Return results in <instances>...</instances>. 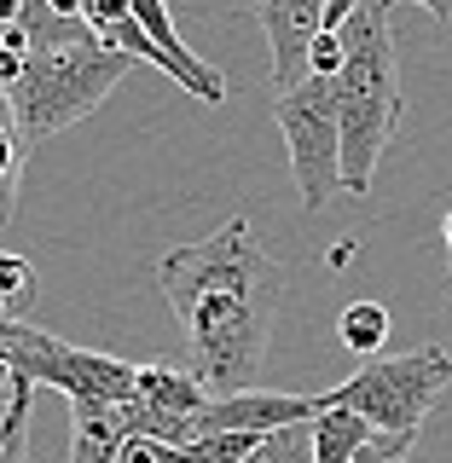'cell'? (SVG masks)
<instances>
[{
    "label": "cell",
    "mask_w": 452,
    "mask_h": 463,
    "mask_svg": "<svg viewBox=\"0 0 452 463\" xmlns=\"http://www.w3.org/2000/svg\"><path fill=\"white\" fill-rule=\"evenodd\" d=\"M168 307L192 342V371L215 400L250 394L273 342L279 307V260L261 250L250 221H226L197 243H180L157 260Z\"/></svg>",
    "instance_id": "1"
},
{
    "label": "cell",
    "mask_w": 452,
    "mask_h": 463,
    "mask_svg": "<svg viewBox=\"0 0 452 463\" xmlns=\"http://www.w3.org/2000/svg\"><path fill=\"white\" fill-rule=\"evenodd\" d=\"M348 64L337 76L342 110V192H371V174L400 134L406 93H400V52H395V12L383 0L354 6L342 29Z\"/></svg>",
    "instance_id": "2"
},
{
    "label": "cell",
    "mask_w": 452,
    "mask_h": 463,
    "mask_svg": "<svg viewBox=\"0 0 452 463\" xmlns=\"http://www.w3.org/2000/svg\"><path fill=\"white\" fill-rule=\"evenodd\" d=\"M139 58L105 47V41H82V47H53V52H29L24 76L0 93V110L18 122L24 145H41L53 134H64L70 122L93 116L111 99L116 81H128Z\"/></svg>",
    "instance_id": "3"
},
{
    "label": "cell",
    "mask_w": 452,
    "mask_h": 463,
    "mask_svg": "<svg viewBox=\"0 0 452 463\" xmlns=\"http://www.w3.org/2000/svg\"><path fill=\"white\" fill-rule=\"evenodd\" d=\"M447 383H452V354L447 347H418V354H395V359L360 365L348 383L319 394V411H325V405L360 411L377 429V452L406 463L418 429H424V417H429V405L441 400Z\"/></svg>",
    "instance_id": "4"
},
{
    "label": "cell",
    "mask_w": 452,
    "mask_h": 463,
    "mask_svg": "<svg viewBox=\"0 0 452 463\" xmlns=\"http://www.w3.org/2000/svg\"><path fill=\"white\" fill-rule=\"evenodd\" d=\"M0 365L58 388L70 405H128L139 394V365L76 347L41 325H24V318H6V330H0Z\"/></svg>",
    "instance_id": "5"
},
{
    "label": "cell",
    "mask_w": 452,
    "mask_h": 463,
    "mask_svg": "<svg viewBox=\"0 0 452 463\" xmlns=\"http://www.w3.org/2000/svg\"><path fill=\"white\" fill-rule=\"evenodd\" d=\"M273 122L284 134L290 174H296L302 209L319 214L342 192V110H337V81H302L273 99Z\"/></svg>",
    "instance_id": "6"
},
{
    "label": "cell",
    "mask_w": 452,
    "mask_h": 463,
    "mask_svg": "<svg viewBox=\"0 0 452 463\" xmlns=\"http://www.w3.org/2000/svg\"><path fill=\"white\" fill-rule=\"evenodd\" d=\"M319 417V394H279V388H250V394H226L209 400L192 423V440H215V434H279L290 423H313Z\"/></svg>",
    "instance_id": "7"
},
{
    "label": "cell",
    "mask_w": 452,
    "mask_h": 463,
    "mask_svg": "<svg viewBox=\"0 0 452 463\" xmlns=\"http://www.w3.org/2000/svg\"><path fill=\"white\" fill-rule=\"evenodd\" d=\"M250 18L267 29L273 87H279V93L302 87V81H308L313 41L325 35V6H313V0H267V6H250Z\"/></svg>",
    "instance_id": "8"
},
{
    "label": "cell",
    "mask_w": 452,
    "mask_h": 463,
    "mask_svg": "<svg viewBox=\"0 0 452 463\" xmlns=\"http://www.w3.org/2000/svg\"><path fill=\"white\" fill-rule=\"evenodd\" d=\"M134 18H139L145 35H151V47H157V70H168L174 87H186V93L203 99V105H226V76H221V70H215L203 52L186 47V35L174 29V18H168L163 0H134Z\"/></svg>",
    "instance_id": "9"
},
{
    "label": "cell",
    "mask_w": 452,
    "mask_h": 463,
    "mask_svg": "<svg viewBox=\"0 0 452 463\" xmlns=\"http://www.w3.org/2000/svg\"><path fill=\"white\" fill-rule=\"evenodd\" d=\"M128 440L122 405H70V463H122Z\"/></svg>",
    "instance_id": "10"
},
{
    "label": "cell",
    "mask_w": 452,
    "mask_h": 463,
    "mask_svg": "<svg viewBox=\"0 0 452 463\" xmlns=\"http://www.w3.org/2000/svg\"><path fill=\"white\" fill-rule=\"evenodd\" d=\"M377 446V429L360 411H342V405H325L313 417V458L319 463H360V452Z\"/></svg>",
    "instance_id": "11"
},
{
    "label": "cell",
    "mask_w": 452,
    "mask_h": 463,
    "mask_svg": "<svg viewBox=\"0 0 452 463\" xmlns=\"http://www.w3.org/2000/svg\"><path fill=\"white\" fill-rule=\"evenodd\" d=\"M29 400L35 383L0 365V463H29Z\"/></svg>",
    "instance_id": "12"
},
{
    "label": "cell",
    "mask_w": 452,
    "mask_h": 463,
    "mask_svg": "<svg viewBox=\"0 0 452 463\" xmlns=\"http://www.w3.org/2000/svg\"><path fill=\"white\" fill-rule=\"evenodd\" d=\"M337 336H342V347H354V354H360V365L383 359V342H389V307H383V301H348L342 318H337Z\"/></svg>",
    "instance_id": "13"
},
{
    "label": "cell",
    "mask_w": 452,
    "mask_h": 463,
    "mask_svg": "<svg viewBox=\"0 0 452 463\" xmlns=\"http://www.w3.org/2000/svg\"><path fill=\"white\" fill-rule=\"evenodd\" d=\"M244 463H319L313 458V423H290L279 434H267L255 446V458H244Z\"/></svg>",
    "instance_id": "14"
},
{
    "label": "cell",
    "mask_w": 452,
    "mask_h": 463,
    "mask_svg": "<svg viewBox=\"0 0 452 463\" xmlns=\"http://www.w3.org/2000/svg\"><path fill=\"white\" fill-rule=\"evenodd\" d=\"M29 289H35V267H29L24 255H6L0 260V296H6V307H18Z\"/></svg>",
    "instance_id": "15"
},
{
    "label": "cell",
    "mask_w": 452,
    "mask_h": 463,
    "mask_svg": "<svg viewBox=\"0 0 452 463\" xmlns=\"http://www.w3.org/2000/svg\"><path fill=\"white\" fill-rule=\"evenodd\" d=\"M122 463H163V440H128Z\"/></svg>",
    "instance_id": "16"
},
{
    "label": "cell",
    "mask_w": 452,
    "mask_h": 463,
    "mask_svg": "<svg viewBox=\"0 0 452 463\" xmlns=\"http://www.w3.org/2000/svg\"><path fill=\"white\" fill-rule=\"evenodd\" d=\"M360 463H400V458H383L377 446H366V452H360Z\"/></svg>",
    "instance_id": "17"
},
{
    "label": "cell",
    "mask_w": 452,
    "mask_h": 463,
    "mask_svg": "<svg viewBox=\"0 0 452 463\" xmlns=\"http://www.w3.org/2000/svg\"><path fill=\"white\" fill-rule=\"evenodd\" d=\"M441 232H447V250H452V214H447V226H441Z\"/></svg>",
    "instance_id": "18"
}]
</instances>
